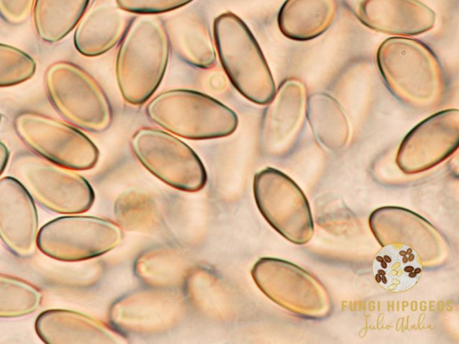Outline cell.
<instances>
[{
    "instance_id": "obj_1",
    "label": "cell",
    "mask_w": 459,
    "mask_h": 344,
    "mask_svg": "<svg viewBox=\"0 0 459 344\" xmlns=\"http://www.w3.org/2000/svg\"><path fill=\"white\" fill-rule=\"evenodd\" d=\"M377 64L386 88L407 107L427 111L444 101L445 72L424 42L409 37L387 38L377 48Z\"/></svg>"
},
{
    "instance_id": "obj_2",
    "label": "cell",
    "mask_w": 459,
    "mask_h": 344,
    "mask_svg": "<svg viewBox=\"0 0 459 344\" xmlns=\"http://www.w3.org/2000/svg\"><path fill=\"white\" fill-rule=\"evenodd\" d=\"M169 52L163 19L134 16L119 42L115 65L117 87L126 103L141 106L152 98L164 77Z\"/></svg>"
},
{
    "instance_id": "obj_3",
    "label": "cell",
    "mask_w": 459,
    "mask_h": 344,
    "mask_svg": "<svg viewBox=\"0 0 459 344\" xmlns=\"http://www.w3.org/2000/svg\"><path fill=\"white\" fill-rule=\"evenodd\" d=\"M212 37L220 63L234 88L247 100L266 105L275 83L266 59L248 26L225 12L213 21Z\"/></svg>"
},
{
    "instance_id": "obj_4",
    "label": "cell",
    "mask_w": 459,
    "mask_h": 344,
    "mask_svg": "<svg viewBox=\"0 0 459 344\" xmlns=\"http://www.w3.org/2000/svg\"><path fill=\"white\" fill-rule=\"evenodd\" d=\"M147 117L167 132L189 140L230 136L238 125L234 110L205 93L172 89L153 97L145 107Z\"/></svg>"
},
{
    "instance_id": "obj_5",
    "label": "cell",
    "mask_w": 459,
    "mask_h": 344,
    "mask_svg": "<svg viewBox=\"0 0 459 344\" xmlns=\"http://www.w3.org/2000/svg\"><path fill=\"white\" fill-rule=\"evenodd\" d=\"M43 83L49 102L69 124L102 133L113 121L109 99L96 79L80 65L65 60L50 64Z\"/></svg>"
},
{
    "instance_id": "obj_6",
    "label": "cell",
    "mask_w": 459,
    "mask_h": 344,
    "mask_svg": "<svg viewBox=\"0 0 459 344\" xmlns=\"http://www.w3.org/2000/svg\"><path fill=\"white\" fill-rule=\"evenodd\" d=\"M9 172L35 202L55 213H83L94 202V191L84 176L32 151L16 153Z\"/></svg>"
},
{
    "instance_id": "obj_7",
    "label": "cell",
    "mask_w": 459,
    "mask_h": 344,
    "mask_svg": "<svg viewBox=\"0 0 459 344\" xmlns=\"http://www.w3.org/2000/svg\"><path fill=\"white\" fill-rule=\"evenodd\" d=\"M19 139L35 154L68 168H93L100 158L94 142L71 124L36 111L17 113L13 122Z\"/></svg>"
},
{
    "instance_id": "obj_8",
    "label": "cell",
    "mask_w": 459,
    "mask_h": 344,
    "mask_svg": "<svg viewBox=\"0 0 459 344\" xmlns=\"http://www.w3.org/2000/svg\"><path fill=\"white\" fill-rule=\"evenodd\" d=\"M130 147L142 166L166 185L188 193L204 187L207 175L202 160L176 135L143 126L132 135Z\"/></svg>"
},
{
    "instance_id": "obj_9",
    "label": "cell",
    "mask_w": 459,
    "mask_h": 344,
    "mask_svg": "<svg viewBox=\"0 0 459 344\" xmlns=\"http://www.w3.org/2000/svg\"><path fill=\"white\" fill-rule=\"evenodd\" d=\"M123 230L114 221L80 214H66L43 225L38 249L60 262H80L103 255L119 245Z\"/></svg>"
},
{
    "instance_id": "obj_10",
    "label": "cell",
    "mask_w": 459,
    "mask_h": 344,
    "mask_svg": "<svg viewBox=\"0 0 459 344\" xmlns=\"http://www.w3.org/2000/svg\"><path fill=\"white\" fill-rule=\"evenodd\" d=\"M458 142L459 110L438 111L406 134L397 151V166L405 174L424 172L452 155Z\"/></svg>"
},
{
    "instance_id": "obj_11",
    "label": "cell",
    "mask_w": 459,
    "mask_h": 344,
    "mask_svg": "<svg viewBox=\"0 0 459 344\" xmlns=\"http://www.w3.org/2000/svg\"><path fill=\"white\" fill-rule=\"evenodd\" d=\"M307 93L305 84L296 79L284 80L264 110L259 144L271 158H281L291 151L305 123Z\"/></svg>"
},
{
    "instance_id": "obj_12",
    "label": "cell",
    "mask_w": 459,
    "mask_h": 344,
    "mask_svg": "<svg viewBox=\"0 0 459 344\" xmlns=\"http://www.w3.org/2000/svg\"><path fill=\"white\" fill-rule=\"evenodd\" d=\"M185 312L180 293L154 287L126 294L109 310L112 326L119 331L147 334L169 330Z\"/></svg>"
},
{
    "instance_id": "obj_13",
    "label": "cell",
    "mask_w": 459,
    "mask_h": 344,
    "mask_svg": "<svg viewBox=\"0 0 459 344\" xmlns=\"http://www.w3.org/2000/svg\"><path fill=\"white\" fill-rule=\"evenodd\" d=\"M36 202L13 176L0 178V239L13 255L30 258L38 249Z\"/></svg>"
},
{
    "instance_id": "obj_14",
    "label": "cell",
    "mask_w": 459,
    "mask_h": 344,
    "mask_svg": "<svg viewBox=\"0 0 459 344\" xmlns=\"http://www.w3.org/2000/svg\"><path fill=\"white\" fill-rule=\"evenodd\" d=\"M356 18L372 30L408 37L423 34L436 24V13L420 0H345Z\"/></svg>"
},
{
    "instance_id": "obj_15",
    "label": "cell",
    "mask_w": 459,
    "mask_h": 344,
    "mask_svg": "<svg viewBox=\"0 0 459 344\" xmlns=\"http://www.w3.org/2000/svg\"><path fill=\"white\" fill-rule=\"evenodd\" d=\"M38 337L47 344H120L124 335L113 326L69 309L41 312L35 321Z\"/></svg>"
},
{
    "instance_id": "obj_16",
    "label": "cell",
    "mask_w": 459,
    "mask_h": 344,
    "mask_svg": "<svg viewBox=\"0 0 459 344\" xmlns=\"http://www.w3.org/2000/svg\"><path fill=\"white\" fill-rule=\"evenodd\" d=\"M116 0H94L76 24L74 46L87 57L100 56L119 44L134 16Z\"/></svg>"
},
{
    "instance_id": "obj_17",
    "label": "cell",
    "mask_w": 459,
    "mask_h": 344,
    "mask_svg": "<svg viewBox=\"0 0 459 344\" xmlns=\"http://www.w3.org/2000/svg\"><path fill=\"white\" fill-rule=\"evenodd\" d=\"M170 49L182 61L196 68L215 65L213 37L204 19L191 11H179L163 19Z\"/></svg>"
},
{
    "instance_id": "obj_18",
    "label": "cell",
    "mask_w": 459,
    "mask_h": 344,
    "mask_svg": "<svg viewBox=\"0 0 459 344\" xmlns=\"http://www.w3.org/2000/svg\"><path fill=\"white\" fill-rule=\"evenodd\" d=\"M336 13V0H285L278 13V27L291 40L308 41L331 27Z\"/></svg>"
},
{
    "instance_id": "obj_19",
    "label": "cell",
    "mask_w": 459,
    "mask_h": 344,
    "mask_svg": "<svg viewBox=\"0 0 459 344\" xmlns=\"http://www.w3.org/2000/svg\"><path fill=\"white\" fill-rule=\"evenodd\" d=\"M373 274L377 283L390 292H404L412 288L422 273L418 253L403 243L384 245L376 254Z\"/></svg>"
},
{
    "instance_id": "obj_20",
    "label": "cell",
    "mask_w": 459,
    "mask_h": 344,
    "mask_svg": "<svg viewBox=\"0 0 459 344\" xmlns=\"http://www.w3.org/2000/svg\"><path fill=\"white\" fill-rule=\"evenodd\" d=\"M306 119L315 138L325 148L337 151L346 146L351 126L343 108L335 98L325 92L307 96Z\"/></svg>"
},
{
    "instance_id": "obj_21",
    "label": "cell",
    "mask_w": 459,
    "mask_h": 344,
    "mask_svg": "<svg viewBox=\"0 0 459 344\" xmlns=\"http://www.w3.org/2000/svg\"><path fill=\"white\" fill-rule=\"evenodd\" d=\"M90 0H35L32 22L37 37L48 44L64 39L82 18Z\"/></svg>"
},
{
    "instance_id": "obj_22",
    "label": "cell",
    "mask_w": 459,
    "mask_h": 344,
    "mask_svg": "<svg viewBox=\"0 0 459 344\" xmlns=\"http://www.w3.org/2000/svg\"><path fill=\"white\" fill-rule=\"evenodd\" d=\"M42 299V292L32 283L0 273V319L27 316L39 307Z\"/></svg>"
},
{
    "instance_id": "obj_23",
    "label": "cell",
    "mask_w": 459,
    "mask_h": 344,
    "mask_svg": "<svg viewBox=\"0 0 459 344\" xmlns=\"http://www.w3.org/2000/svg\"><path fill=\"white\" fill-rule=\"evenodd\" d=\"M37 70L35 60L23 50L0 43V88L22 84Z\"/></svg>"
},
{
    "instance_id": "obj_24",
    "label": "cell",
    "mask_w": 459,
    "mask_h": 344,
    "mask_svg": "<svg viewBox=\"0 0 459 344\" xmlns=\"http://www.w3.org/2000/svg\"><path fill=\"white\" fill-rule=\"evenodd\" d=\"M194 0H116L117 5L132 14L158 15L177 11Z\"/></svg>"
},
{
    "instance_id": "obj_25",
    "label": "cell",
    "mask_w": 459,
    "mask_h": 344,
    "mask_svg": "<svg viewBox=\"0 0 459 344\" xmlns=\"http://www.w3.org/2000/svg\"><path fill=\"white\" fill-rule=\"evenodd\" d=\"M35 0H0V18L7 24L19 26L31 15Z\"/></svg>"
},
{
    "instance_id": "obj_26",
    "label": "cell",
    "mask_w": 459,
    "mask_h": 344,
    "mask_svg": "<svg viewBox=\"0 0 459 344\" xmlns=\"http://www.w3.org/2000/svg\"><path fill=\"white\" fill-rule=\"evenodd\" d=\"M10 159V150L8 147L0 141V176L6 168Z\"/></svg>"
},
{
    "instance_id": "obj_27",
    "label": "cell",
    "mask_w": 459,
    "mask_h": 344,
    "mask_svg": "<svg viewBox=\"0 0 459 344\" xmlns=\"http://www.w3.org/2000/svg\"><path fill=\"white\" fill-rule=\"evenodd\" d=\"M1 119H2V116H1V114H0V123H1Z\"/></svg>"
}]
</instances>
